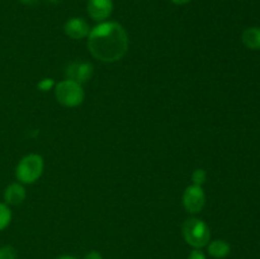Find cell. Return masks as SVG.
Instances as JSON below:
<instances>
[{
	"mask_svg": "<svg viewBox=\"0 0 260 259\" xmlns=\"http://www.w3.org/2000/svg\"><path fill=\"white\" fill-rule=\"evenodd\" d=\"M126 29L117 22H103L90 29L88 50L94 58L103 62H116L124 57L128 50Z\"/></svg>",
	"mask_w": 260,
	"mask_h": 259,
	"instance_id": "1",
	"label": "cell"
},
{
	"mask_svg": "<svg viewBox=\"0 0 260 259\" xmlns=\"http://www.w3.org/2000/svg\"><path fill=\"white\" fill-rule=\"evenodd\" d=\"M182 233L188 245L201 249L208 245L211 240V231L207 223L200 218H188L182 226Z\"/></svg>",
	"mask_w": 260,
	"mask_h": 259,
	"instance_id": "2",
	"label": "cell"
},
{
	"mask_svg": "<svg viewBox=\"0 0 260 259\" xmlns=\"http://www.w3.org/2000/svg\"><path fill=\"white\" fill-rule=\"evenodd\" d=\"M45 161L38 154H29L22 157L15 169V177L23 184H32L37 182L43 173Z\"/></svg>",
	"mask_w": 260,
	"mask_h": 259,
	"instance_id": "3",
	"label": "cell"
},
{
	"mask_svg": "<svg viewBox=\"0 0 260 259\" xmlns=\"http://www.w3.org/2000/svg\"><path fill=\"white\" fill-rule=\"evenodd\" d=\"M56 101L66 108H75L85 99V91L80 84L71 80H62L55 85Z\"/></svg>",
	"mask_w": 260,
	"mask_h": 259,
	"instance_id": "4",
	"label": "cell"
},
{
	"mask_svg": "<svg viewBox=\"0 0 260 259\" xmlns=\"http://www.w3.org/2000/svg\"><path fill=\"white\" fill-rule=\"evenodd\" d=\"M206 205V195L200 185H189L183 193V206L189 213L201 212Z\"/></svg>",
	"mask_w": 260,
	"mask_h": 259,
	"instance_id": "5",
	"label": "cell"
},
{
	"mask_svg": "<svg viewBox=\"0 0 260 259\" xmlns=\"http://www.w3.org/2000/svg\"><path fill=\"white\" fill-rule=\"evenodd\" d=\"M94 74V66L89 62H71L65 69L66 80L75 81V83L83 84L88 83Z\"/></svg>",
	"mask_w": 260,
	"mask_h": 259,
	"instance_id": "6",
	"label": "cell"
},
{
	"mask_svg": "<svg viewBox=\"0 0 260 259\" xmlns=\"http://www.w3.org/2000/svg\"><path fill=\"white\" fill-rule=\"evenodd\" d=\"M113 10V2L112 0H88L86 3V12L91 19L96 22H103Z\"/></svg>",
	"mask_w": 260,
	"mask_h": 259,
	"instance_id": "7",
	"label": "cell"
},
{
	"mask_svg": "<svg viewBox=\"0 0 260 259\" xmlns=\"http://www.w3.org/2000/svg\"><path fill=\"white\" fill-rule=\"evenodd\" d=\"M63 30L68 37L73 38V40H81L89 36L90 32V27L88 23L83 19V18L74 17L66 20L65 25H63Z\"/></svg>",
	"mask_w": 260,
	"mask_h": 259,
	"instance_id": "8",
	"label": "cell"
},
{
	"mask_svg": "<svg viewBox=\"0 0 260 259\" xmlns=\"http://www.w3.org/2000/svg\"><path fill=\"white\" fill-rule=\"evenodd\" d=\"M4 200L8 205H20L25 200V189L19 183H12L4 192Z\"/></svg>",
	"mask_w": 260,
	"mask_h": 259,
	"instance_id": "9",
	"label": "cell"
},
{
	"mask_svg": "<svg viewBox=\"0 0 260 259\" xmlns=\"http://www.w3.org/2000/svg\"><path fill=\"white\" fill-rule=\"evenodd\" d=\"M231 246L225 240H213L208 243V254L216 259H222L230 254Z\"/></svg>",
	"mask_w": 260,
	"mask_h": 259,
	"instance_id": "10",
	"label": "cell"
},
{
	"mask_svg": "<svg viewBox=\"0 0 260 259\" xmlns=\"http://www.w3.org/2000/svg\"><path fill=\"white\" fill-rule=\"evenodd\" d=\"M241 40L249 50H260V28L251 27L245 29Z\"/></svg>",
	"mask_w": 260,
	"mask_h": 259,
	"instance_id": "11",
	"label": "cell"
},
{
	"mask_svg": "<svg viewBox=\"0 0 260 259\" xmlns=\"http://www.w3.org/2000/svg\"><path fill=\"white\" fill-rule=\"evenodd\" d=\"M12 220V211L5 203H0V231L4 230Z\"/></svg>",
	"mask_w": 260,
	"mask_h": 259,
	"instance_id": "12",
	"label": "cell"
},
{
	"mask_svg": "<svg viewBox=\"0 0 260 259\" xmlns=\"http://www.w3.org/2000/svg\"><path fill=\"white\" fill-rule=\"evenodd\" d=\"M206 179H207V173H206L205 169H196L194 172L192 173V180L194 185L202 187L206 183Z\"/></svg>",
	"mask_w": 260,
	"mask_h": 259,
	"instance_id": "13",
	"label": "cell"
},
{
	"mask_svg": "<svg viewBox=\"0 0 260 259\" xmlns=\"http://www.w3.org/2000/svg\"><path fill=\"white\" fill-rule=\"evenodd\" d=\"M0 259H17V250L10 245L2 246L0 248Z\"/></svg>",
	"mask_w": 260,
	"mask_h": 259,
	"instance_id": "14",
	"label": "cell"
},
{
	"mask_svg": "<svg viewBox=\"0 0 260 259\" xmlns=\"http://www.w3.org/2000/svg\"><path fill=\"white\" fill-rule=\"evenodd\" d=\"M55 85H56V83L53 79L45 78V79H42V80L38 81L37 88L40 89L41 91H48V90H51L52 88H55Z\"/></svg>",
	"mask_w": 260,
	"mask_h": 259,
	"instance_id": "15",
	"label": "cell"
},
{
	"mask_svg": "<svg viewBox=\"0 0 260 259\" xmlns=\"http://www.w3.org/2000/svg\"><path fill=\"white\" fill-rule=\"evenodd\" d=\"M188 259H206V255L203 254V251L200 250V249H194V250L190 251Z\"/></svg>",
	"mask_w": 260,
	"mask_h": 259,
	"instance_id": "16",
	"label": "cell"
},
{
	"mask_svg": "<svg viewBox=\"0 0 260 259\" xmlns=\"http://www.w3.org/2000/svg\"><path fill=\"white\" fill-rule=\"evenodd\" d=\"M84 259H103V258H102V255L98 253V251L93 250V251H90V253L86 254L85 258Z\"/></svg>",
	"mask_w": 260,
	"mask_h": 259,
	"instance_id": "17",
	"label": "cell"
},
{
	"mask_svg": "<svg viewBox=\"0 0 260 259\" xmlns=\"http://www.w3.org/2000/svg\"><path fill=\"white\" fill-rule=\"evenodd\" d=\"M175 5H185L190 2V0H172Z\"/></svg>",
	"mask_w": 260,
	"mask_h": 259,
	"instance_id": "18",
	"label": "cell"
},
{
	"mask_svg": "<svg viewBox=\"0 0 260 259\" xmlns=\"http://www.w3.org/2000/svg\"><path fill=\"white\" fill-rule=\"evenodd\" d=\"M19 2L24 3V4H35V3L37 2V0H19Z\"/></svg>",
	"mask_w": 260,
	"mask_h": 259,
	"instance_id": "19",
	"label": "cell"
},
{
	"mask_svg": "<svg viewBox=\"0 0 260 259\" xmlns=\"http://www.w3.org/2000/svg\"><path fill=\"white\" fill-rule=\"evenodd\" d=\"M57 259H75L74 256H69V255H62V256H58Z\"/></svg>",
	"mask_w": 260,
	"mask_h": 259,
	"instance_id": "20",
	"label": "cell"
},
{
	"mask_svg": "<svg viewBox=\"0 0 260 259\" xmlns=\"http://www.w3.org/2000/svg\"><path fill=\"white\" fill-rule=\"evenodd\" d=\"M48 2L52 3V4H56V3H58V2H60V0H48Z\"/></svg>",
	"mask_w": 260,
	"mask_h": 259,
	"instance_id": "21",
	"label": "cell"
}]
</instances>
